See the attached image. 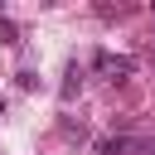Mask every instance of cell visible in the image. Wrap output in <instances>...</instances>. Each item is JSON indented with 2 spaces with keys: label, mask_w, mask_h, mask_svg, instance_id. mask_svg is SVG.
I'll return each mask as SVG.
<instances>
[{
  "label": "cell",
  "mask_w": 155,
  "mask_h": 155,
  "mask_svg": "<svg viewBox=\"0 0 155 155\" xmlns=\"http://www.w3.org/2000/svg\"><path fill=\"white\" fill-rule=\"evenodd\" d=\"M78 87H82V68H78V63H68V82L58 87V97H63V102H73V92H78Z\"/></svg>",
  "instance_id": "3957f363"
},
{
  "label": "cell",
  "mask_w": 155,
  "mask_h": 155,
  "mask_svg": "<svg viewBox=\"0 0 155 155\" xmlns=\"http://www.w3.org/2000/svg\"><path fill=\"white\" fill-rule=\"evenodd\" d=\"M97 155H155V136H131V131H121V136L97 140Z\"/></svg>",
  "instance_id": "6da1fadb"
},
{
  "label": "cell",
  "mask_w": 155,
  "mask_h": 155,
  "mask_svg": "<svg viewBox=\"0 0 155 155\" xmlns=\"http://www.w3.org/2000/svg\"><path fill=\"white\" fill-rule=\"evenodd\" d=\"M92 68L107 73L111 82H126V78L136 73V58H131V53H107V48H97V53H92Z\"/></svg>",
  "instance_id": "7a4b0ae2"
},
{
  "label": "cell",
  "mask_w": 155,
  "mask_h": 155,
  "mask_svg": "<svg viewBox=\"0 0 155 155\" xmlns=\"http://www.w3.org/2000/svg\"><path fill=\"white\" fill-rule=\"evenodd\" d=\"M0 116H5V97H0Z\"/></svg>",
  "instance_id": "5b68a950"
},
{
  "label": "cell",
  "mask_w": 155,
  "mask_h": 155,
  "mask_svg": "<svg viewBox=\"0 0 155 155\" xmlns=\"http://www.w3.org/2000/svg\"><path fill=\"white\" fill-rule=\"evenodd\" d=\"M0 44H19V24L15 19H0Z\"/></svg>",
  "instance_id": "277c9868"
}]
</instances>
